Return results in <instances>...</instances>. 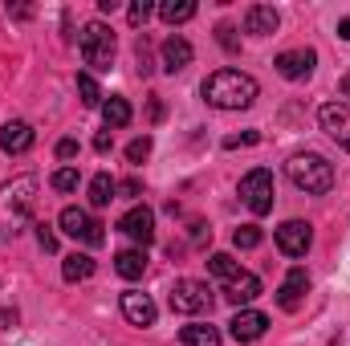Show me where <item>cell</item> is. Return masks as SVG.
I'll use <instances>...</instances> for the list:
<instances>
[{"label":"cell","instance_id":"6da1fadb","mask_svg":"<svg viewBox=\"0 0 350 346\" xmlns=\"http://www.w3.org/2000/svg\"><path fill=\"white\" fill-rule=\"evenodd\" d=\"M37 191H41L37 175H16L0 187V245L16 241L29 228V220L37 212Z\"/></svg>","mask_w":350,"mask_h":346},{"label":"cell","instance_id":"7a4b0ae2","mask_svg":"<svg viewBox=\"0 0 350 346\" xmlns=\"http://www.w3.org/2000/svg\"><path fill=\"white\" fill-rule=\"evenodd\" d=\"M200 94H204V102L216 106V110H249L261 90H257V82H253L249 74H241V70H216V74L204 78Z\"/></svg>","mask_w":350,"mask_h":346},{"label":"cell","instance_id":"3957f363","mask_svg":"<svg viewBox=\"0 0 350 346\" xmlns=\"http://www.w3.org/2000/svg\"><path fill=\"white\" fill-rule=\"evenodd\" d=\"M285 172L293 179V187H301L306 196H326V191L334 187V163H330L326 155H314V151L293 155Z\"/></svg>","mask_w":350,"mask_h":346},{"label":"cell","instance_id":"277c9868","mask_svg":"<svg viewBox=\"0 0 350 346\" xmlns=\"http://www.w3.org/2000/svg\"><path fill=\"white\" fill-rule=\"evenodd\" d=\"M82 62L90 70H98V74L110 70V62H114V33L102 21H90L82 29Z\"/></svg>","mask_w":350,"mask_h":346},{"label":"cell","instance_id":"5b68a950","mask_svg":"<svg viewBox=\"0 0 350 346\" xmlns=\"http://www.w3.org/2000/svg\"><path fill=\"white\" fill-rule=\"evenodd\" d=\"M172 310L175 314H187V318H196V314H204V310H212V289L204 285V281H196V277H179L172 285Z\"/></svg>","mask_w":350,"mask_h":346},{"label":"cell","instance_id":"8992f818","mask_svg":"<svg viewBox=\"0 0 350 346\" xmlns=\"http://www.w3.org/2000/svg\"><path fill=\"white\" fill-rule=\"evenodd\" d=\"M241 200L253 216L273 212V172L269 168H253V172L241 179Z\"/></svg>","mask_w":350,"mask_h":346},{"label":"cell","instance_id":"52a82bcc","mask_svg":"<svg viewBox=\"0 0 350 346\" xmlns=\"http://www.w3.org/2000/svg\"><path fill=\"white\" fill-rule=\"evenodd\" d=\"M57 224H62V232L66 237H74V241H82V245H102L106 241V232H102V224L90 216L86 208H62V216H57Z\"/></svg>","mask_w":350,"mask_h":346},{"label":"cell","instance_id":"ba28073f","mask_svg":"<svg viewBox=\"0 0 350 346\" xmlns=\"http://www.w3.org/2000/svg\"><path fill=\"white\" fill-rule=\"evenodd\" d=\"M318 122H322V131H326L342 151H350V106L347 102H326V106L318 110Z\"/></svg>","mask_w":350,"mask_h":346},{"label":"cell","instance_id":"9c48e42d","mask_svg":"<svg viewBox=\"0 0 350 346\" xmlns=\"http://www.w3.org/2000/svg\"><path fill=\"white\" fill-rule=\"evenodd\" d=\"M118 232H126L139 249H147V245L155 241V212H151V208H143V204H135V208L118 220Z\"/></svg>","mask_w":350,"mask_h":346},{"label":"cell","instance_id":"30bf717a","mask_svg":"<svg viewBox=\"0 0 350 346\" xmlns=\"http://www.w3.org/2000/svg\"><path fill=\"white\" fill-rule=\"evenodd\" d=\"M310 245H314V228H310L306 220H285V224L277 228V249H281L285 257H306Z\"/></svg>","mask_w":350,"mask_h":346},{"label":"cell","instance_id":"8fae6325","mask_svg":"<svg viewBox=\"0 0 350 346\" xmlns=\"http://www.w3.org/2000/svg\"><path fill=\"white\" fill-rule=\"evenodd\" d=\"M265 330H269V318H265L261 310H237V318L228 322V334L237 343H257Z\"/></svg>","mask_w":350,"mask_h":346},{"label":"cell","instance_id":"7c38bea8","mask_svg":"<svg viewBox=\"0 0 350 346\" xmlns=\"http://www.w3.org/2000/svg\"><path fill=\"white\" fill-rule=\"evenodd\" d=\"M314 62H318V53H314V49H289V53H281V57H277V74H281V78H289V82H301V78H310V74H314Z\"/></svg>","mask_w":350,"mask_h":346},{"label":"cell","instance_id":"4fadbf2b","mask_svg":"<svg viewBox=\"0 0 350 346\" xmlns=\"http://www.w3.org/2000/svg\"><path fill=\"white\" fill-rule=\"evenodd\" d=\"M155 302L147 297V293H139V289H126L122 293V318L131 322V326H155Z\"/></svg>","mask_w":350,"mask_h":346},{"label":"cell","instance_id":"5bb4252c","mask_svg":"<svg viewBox=\"0 0 350 346\" xmlns=\"http://www.w3.org/2000/svg\"><path fill=\"white\" fill-rule=\"evenodd\" d=\"M224 297H228V302H232L237 310H245L249 302H257V297H261V277H257V273H245V269H241V273H237V277H232V281L224 285Z\"/></svg>","mask_w":350,"mask_h":346},{"label":"cell","instance_id":"9a60e30c","mask_svg":"<svg viewBox=\"0 0 350 346\" xmlns=\"http://www.w3.org/2000/svg\"><path fill=\"white\" fill-rule=\"evenodd\" d=\"M306 289H310V277H306V269H289V273H285V281H281V289H277V306L293 314V310L301 306Z\"/></svg>","mask_w":350,"mask_h":346},{"label":"cell","instance_id":"2e32d148","mask_svg":"<svg viewBox=\"0 0 350 346\" xmlns=\"http://www.w3.org/2000/svg\"><path fill=\"white\" fill-rule=\"evenodd\" d=\"M33 139H37V135H33V127H29V122H21V118L0 127V151H4V155H25V151L33 147Z\"/></svg>","mask_w":350,"mask_h":346},{"label":"cell","instance_id":"e0dca14e","mask_svg":"<svg viewBox=\"0 0 350 346\" xmlns=\"http://www.w3.org/2000/svg\"><path fill=\"white\" fill-rule=\"evenodd\" d=\"M277 25H281V16H277L273 4H249V12H245V33L269 37V33H277Z\"/></svg>","mask_w":350,"mask_h":346},{"label":"cell","instance_id":"ac0fdd59","mask_svg":"<svg viewBox=\"0 0 350 346\" xmlns=\"http://www.w3.org/2000/svg\"><path fill=\"white\" fill-rule=\"evenodd\" d=\"M159 57H163V70H167V74H179V70L191 66V45L172 33V37L163 41V49H159Z\"/></svg>","mask_w":350,"mask_h":346},{"label":"cell","instance_id":"d6986e66","mask_svg":"<svg viewBox=\"0 0 350 346\" xmlns=\"http://www.w3.org/2000/svg\"><path fill=\"white\" fill-rule=\"evenodd\" d=\"M179 343L183 346H220V330L212 322H191L179 330Z\"/></svg>","mask_w":350,"mask_h":346},{"label":"cell","instance_id":"ffe728a7","mask_svg":"<svg viewBox=\"0 0 350 346\" xmlns=\"http://www.w3.org/2000/svg\"><path fill=\"white\" fill-rule=\"evenodd\" d=\"M114 269H118V277L135 281V277L147 273V253H143V249H122V253L114 257Z\"/></svg>","mask_w":350,"mask_h":346},{"label":"cell","instance_id":"44dd1931","mask_svg":"<svg viewBox=\"0 0 350 346\" xmlns=\"http://www.w3.org/2000/svg\"><path fill=\"white\" fill-rule=\"evenodd\" d=\"M131 114H135V110H131V102H126V98H118V94L102 102V118H106V131H118V127H126V122H131Z\"/></svg>","mask_w":350,"mask_h":346},{"label":"cell","instance_id":"7402d4cb","mask_svg":"<svg viewBox=\"0 0 350 346\" xmlns=\"http://www.w3.org/2000/svg\"><path fill=\"white\" fill-rule=\"evenodd\" d=\"M114 191H118V183H114L106 172H98L94 179H90V204H94V208H106V204L114 200Z\"/></svg>","mask_w":350,"mask_h":346},{"label":"cell","instance_id":"603a6c76","mask_svg":"<svg viewBox=\"0 0 350 346\" xmlns=\"http://www.w3.org/2000/svg\"><path fill=\"white\" fill-rule=\"evenodd\" d=\"M90 273H94V261L86 257V253H70L66 257V265H62V277L74 285V281H86Z\"/></svg>","mask_w":350,"mask_h":346},{"label":"cell","instance_id":"cb8c5ba5","mask_svg":"<svg viewBox=\"0 0 350 346\" xmlns=\"http://www.w3.org/2000/svg\"><path fill=\"white\" fill-rule=\"evenodd\" d=\"M159 16H163L167 25H183V21L196 16V4H191V0H167V4H159Z\"/></svg>","mask_w":350,"mask_h":346},{"label":"cell","instance_id":"d4e9b609","mask_svg":"<svg viewBox=\"0 0 350 346\" xmlns=\"http://www.w3.org/2000/svg\"><path fill=\"white\" fill-rule=\"evenodd\" d=\"M208 269H212L216 277H224V281H232V277L241 273V265L228 257V253H212V257H208Z\"/></svg>","mask_w":350,"mask_h":346},{"label":"cell","instance_id":"484cf974","mask_svg":"<svg viewBox=\"0 0 350 346\" xmlns=\"http://www.w3.org/2000/svg\"><path fill=\"white\" fill-rule=\"evenodd\" d=\"M261 241H265V237H261V228H257V224H241V228L232 232V245H237V249H257Z\"/></svg>","mask_w":350,"mask_h":346},{"label":"cell","instance_id":"4316f807","mask_svg":"<svg viewBox=\"0 0 350 346\" xmlns=\"http://www.w3.org/2000/svg\"><path fill=\"white\" fill-rule=\"evenodd\" d=\"M78 183H82L78 168H57V172H53V187H57V191H78Z\"/></svg>","mask_w":350,"mask_h":346},{"label":"cell","instance_id":"83f0119b","mask_svg":"<svg viewBox=\"0 0 350 346\" xmlns=\"http://www.w3.org/2000/svg\"><path fill=\"white\" fill-rule=\"evenodd\" d=\"M78 94H82L86 106H102V90H98V82L90 74H78Z\"/></svg>","mask_w":350,"mask_h":346},{"label":"cell","instance_id":"f1b7e54d","mask_svg":"<svg viewBox=\"0 0 350 346\" xmlns=\"http://www.w3.org/2000/svg\"><path fill=\"white\" fill-rule=\"evenodd\" d=\"M151 12H155V4H151V0H135V4L126 8V21H131V25H147V16H151Z\"/></svg>","mask_w":350,"mask_h":346},{"label":"cell","instance_id":"f546056e","mask_svg":"<svg viewBox=\"0 0 350 346\" xmlns=\"http://www.w3.org/2000/svg\"><path fill=\"white\" fill-rule=\"evenodd\" d=\"M147 155H151V139H147V135H143V139H135V143L126 147V159H131V163H143Z\"/></svg>","mask_w":350,"mask_h":346},{"label":"cell","instance_id":"4dcf8cb0","mask_svg":"<svg viewBox=\"0 0 350 346\" xmlns=\"http://www.w3.org/2000/svg\"><path fill=\"white\" fill-rule=\"evenodd\" d=\"M37 245H41L45 253H57V232H53L49 224H37Z\"/></svg>","mask_w":350,"mask_h":346},{"label":"cell","instance_id":"1f68e13d","mask_svg":"<svg viewBox=\"0 0 350 346\" xmlns=\"http://www.w3.org/2000/svg\"><path fill=\"white\" fill-rule=\"evenodd\" d=\"M253 143H261V135H257V131H245V135L224 139V147H253Z\"/></svg>","mask_w":350,"mask_h":346},{"label":"cell","instance_id":"d6a6232c","mask_svg":"<svg viewBox=\"0 0 350 346\" xmlns=\"http://www.w3.org/2000/svg\"><path fill=\"white\" fill-rule=\"evenodd\" d=\"M110 147H114V139H110V131H98V135H94V151H102V155H106Z\"/></svg>","mask_w":350,"mask_h":346},{"label":"cell","instance_id":"836d02e7","mask_svg":"<svg viewBox=\"0 0 350 346\" xmlns=\"http://www.w3.org/2000/svg\"><path fill=\"white\" fill-rule=\"evenodd\" d=\"M74 155H78V143L74 139H62L57 143V159H74Z\"/></svg>","mask_w":350,"mask_h":346},{"label":"cell","instance_id":"e575fe53","mask_svg":"<svg viewBox=\"0 0 350 346\" xmlns=\"http://www.w3.org/2000/svg\"><path fill=\"white\" fill-rule=\"evenodd\" d=\"M139 191H143V187H139V179H122V183H118V196H126V200H135Z\"/></svg>","mask_w":350,"mask_h":346},{"label":"cell","instance_id":"d590c367","mask_svg":"<svg viewBox=\"0 0 350 346\" xmlns=\"http://www.w3.org/2000/svg\"><path fill=\"white\" fill-rule=\"evenodd\" d=\"M216 33H220V45H224V49H237V37H232V25H220Z\"/></svg>","mask_w":350,"mask_h":346},{"label":"cell","instance_id":"8d00e7d4","mask_svg":"<svg viewBox=\"0 0 350 346\" xmlns=\"http://www.w3.org/2000/svg\"><path fill=\"white\" fill-rule=\"evenodd\" d=\"M338 37H342V41H350V21H338Z\"/></svg>","mask_w":350,"mask_h":346},{"label":"cell","instance_id":"74e56055","mask_svg":"<svg viewBox=\"0 0 350 346\" xmlns=\"http://www.w3.org/2000/svg\"><path fill=\"white\" fill-rule=\"evenodd\" d=\"M338 94H342V98L350 102V78H342V86H338Z\"/></svg>","mask_w":350,"mask_h":346}]
</instances>
